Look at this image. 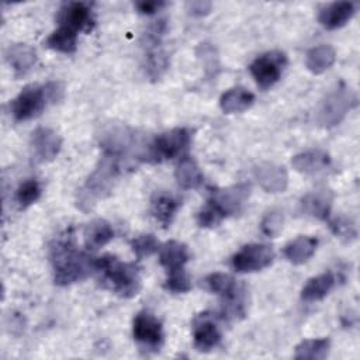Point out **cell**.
Returning <instances> with one entry per match:
<instances>
[{"label":"cell","instance_id":"cell-6","mask_svg":"<svg viewBox=\"0 0 360 360\" xmlns=\"http://www.w3.org/2000/svg\"><path fill=\"white\" fill-rule=\"evenodd\" d=\"M287 65L285 53L280 51L266 52L257 56L249 66V70L262 90L270 89L278 82Z\"/></svg>","mask_w":360,"mask_h":360},{"label":"cell","instance_id":"cell-27","mask_svg":"<svg viewBox=\"0 0 360 360\" xmlns=\"http://www.w3.org/2000/svg\"><path fill=\"white\" fill-rule=\"evenodd\" d=\"M46 45L56 52L73 53L77 48V32L69 27L60 25L48 37Z\"/></svg>","mask_w":360,"mask_h":360},{"label":"cell","instance_id":"cell-5","mask_svg":"<svg viewBox=\"0 0 360 360\" xmlns=\"http://www.w3.org/2000/svg\"><path fill=\"white\" fill-rule=\"evenodd\" d=\"M191 132L187 128H174L153 139L146 152V159L160 162L180 155L190 143Z\"/></svg>","mask_w":360,"mask_h":360},{"label":"cell","instance_id":"cell-3","mask_svg":"<svg viewBox=\"0 0 360 360\" xmlns=\"http://www.w3.org/2000/svg\"><path fill=\"white\" fill-rule=\"evenodd\" d=\"M120 159L112 155L104 153L96 170L89 176L84 187L80 190L79 194V205H87L90 208L96 200L105 197L117 180L120 174Z\"/></svg>","mask_w":360,"mask_h":360},{"label":"cell","instance_id":"cell-17","mask_svg":"<svg viewBox=\"0 0 360 360\" xmlns=\"http://www.w3.org/2000/svg\"><path fill=\"white\" fill-rule=\"evenodd\" d=\"M292 167L304 174H318L330 165V158L326 152L315 149L295 155L291 159Z\"/></svg>","mask_w":360,"mask_h":360},{"label":"cell","instance_id":"cell-20","mask_svg":"<svg viewBox=\"0 0 360 360\" xmlns=\"http://www.w3.org/2000/svg\"><path fill=\"white\" fill-rule=\"evenodd\" d=\"M179 210V201L174 195L166 191H156L150 201V211L156 221L167 226Z\"/></svg>","mask_w":360,"mask_h":360},{"label":"cell","instance_id":"cell-35","mask_svg":"<svg viewBox=\"0 0 360 360\" xmlns=\"http://www.w3.org/2000/svg\"><path fill=\"white\" fill-rule=\"evenodd\" d=\"M283 222H284L283 212L277 211V210H273V211L267 212L263 217L262 224H260V229L266 236L276 238L283 229Z\"/></svg>","mask_w":360,"mask_h":360},{"label":"cell","instance_id":"cell-36","mask_svg":"<svg viewBox=\"0 0 360 360\" xmlns=\"http://www.w3.org/2000/svg\"><path fill=\"white\" fill-rule=\"evenodd\" d=\"M148 73L152 79H158L167 68L166 53L160 49H153L148 55Z\"/></svg>","mask_w":360,"mask_h":360},{"label":"cell","instance_id":"cell-4","mask_svg":"<svg viewBox=\"0 0 360 360\" xmlns=\"http://www.w3.org/2000/svg\"><path fill=\"white\" fill-rule=\"evenodd\" d=\"M356 94L343 83L330 90L318 110V122L325 128H332L343 121L346 114L356 105Z\"/></svg>","mask_w":360,"mask_h":360},{"label":"cell","instance_id":"cell-2","mask_svg":"<svg viewBox=\"0 0 360 360\" xmlns=\"http://www.w3.org/2000/svg\"><path fill=\"white\" fill-rule=\"evenodd\" d=\"M96 271L101 274L103 284L120 297L131 298L141 290V276L134 263H124L115 256L104 255L96 259Z\"/></svg>","mask_w":360,"mask_h":360},{"label":"cell","instance_id":"cell-29","mask_svg":"<svg viewBox=\"0 0 360 360\" xmlns=\"http://www.w3.org/2000/svg\"><path fill=\"white\" fill-rule=\"evenodd\" d=\"M204 283L211 292H215L221 297L231 294L238 287L235 280L226 273H211L205 277Z\"/></svg>","mask_w":360,"mask_h":360},{"label":"cell","instance_id":"cell-19","mask_svg":"<svg viewBox=\"0 0 360 360\" xmlns=\"http://www.w3.org/2000/svg\"><path fill=\"white\" fill-rule=\"evenodd\" d=\"M190 253L184 243L179 240H169L160 249L159 260L160 264L169 271L184 269V264L188 262Z\"/></svg>","mask_w":360,"mask_h":360},{"label":"cell","instance_id":"cell-38","mask_svg":"<svg viewBox=\"0 0 360 360\" xmlns=\"http://www.w3.org/2000/svg\"><path fill=\"white\" fill-rule=\"evenodd\" d=\"M166 3L165 1H138L135 3V8L141 13V14H153L156 11H159L162 7H165Z\"/></svg>","mask_w":360,"mask_h":360},{"label":"cell","instance_id":"cell-33","mask_svg":"<svg viewBox=\"0 0 360 360\" xmlns=\"http://www.w3.org/2000/svg\"><path fill=\"white\" fill-rule=\"evenodd\" d=\"M330 229L333 231V233L346 240V242H350L353 239H356L357 236V228H356V224L345 217V215H340V217H336L332 222H330Z\"/></svg>","mask_w":360,"mask_h":360},{"label":"cell","instance_id":"cell-26","mask_svg":"<svg viewBox=\"0 0 360 360\" xmlns=\"http://www.w3.org/2000/svg\"><path fill=\"white\" fill-rule=\"evenodd\" d=\"M174 177L183 188H197L202 183V173L191 158H183L176 170Z\"/></svg>","mask_w":360,"mask_h":360},{"label":"cell","instance_id":"cell-14","mask_svg":"<svg viewBox=\"0 0 360 360\" xmlns=\"http://www.w3.org/2000/svg\"><path fill=\"white\" fill-rule=\"evenodd\" d=\"M193 336L194 346L200 352H208L221 342V332L208 314H201L194 319Z\"/></svg>","mask_w":360,"mask_h":360},{"label":"cell","instance_id":"cell-28","mask_svg":"<svg viewBox=\"0 0 360 360\" xmlns=\"http://www.w3.org/2000/svg\"><path fill=\"white\" fill-rule=\"evenodd\" d=\"M330 342L326 338L319 339H305L295 347V359H309L321 360L325 359L329 353Z\"/></svg>","mask_w":360,"mask_h":360},{"label":"cell","instance_id":"cell-25","mask_svg":"<svg viewBox=\"0 0 360 360\" xmlns=\"http://www.w3.org/2000/svg\"><path fill=\"white\" fill-rule=\"evenodd\" d=\"M335 60H336L335 49L328 44H322L308 51L305 65L308 70L312 72L314 75H321L325 70H328L335 63Z\"/></svg>","mask_w":360,"mask_h":360},{"label":"cell","instance_id":"cell-7","mask_svg":"<svg viewBox=\"0 0 360 360\" xmlns=\"http://www.w3.org/2000/svg\"><path fill=\"white\" fill-rule=\"evenodd\" d=\"M48 103L45 86H27L11 101V114L15 121H28L37 117Z\"/></svg>","mask_w":360,"mask_h":360},{"label":"cell","instance_id":"cell-12","mask_svg":"<svg viewBox=\"0 0 360 360\" xmlns=\"http://www.w3.org/2000/svg\"><path fill=\"white\" fill-rule=\"evenodd\" d=\"M62 139L60 136L48 127H39L32 132L31 148L34 156L39 162L52 160L60 150Z\"/></svg>","mask_w":360,"mask_h":360},{"label":"cell","instance_id":"cell-31","mask_svg":"<svg viewBox=\"0 0 360 360\" xmlns=\"http://www.w3.org/2000/svg\"><path fill=\"white\" fill-rule=\"evenodd\" d=\"M158 246H159V242L152 233H143L131 240L132 252L135 253L138 260L153 255L158 250Z\"/></svg>","mask_w":360,"mask_h":360},{"label":"cell","instance_id":"cell-30","mask_svg":"<svg viewBox=\"0 0 360 360\" xmlns=\"http://www.w3.org/2000/svg\"><path fill=\"white\" fill-rule=\"evenodd\" d=\"M39 197H41V186L37 180H32V179L21 183L15 194V200L20 208H27L28 205L34 204Z\"/></svg>","mask_w":360,"mask_h":360},{"label":"cell","instance_id":"cell-21","mask_svg":"<svg viewBox=\"0 0 360 360\" xmlns=\"http://www.w3.org/2000/svg\"><path fill=\"white\" fill-rule=\"evenodd\" d=\"M255 101L253 93L245 87H232L225 91L219 98V105L225 114H235L248 110Z\"/></svg>","mask_w":360,"mask_h":360},{"label":"cell","instance_id":"cell-9","mask_svg":"<svg viewBox=\"0 0 360 360\" xmlns=\"http://www.w3.org/2000/svg\"><path fill=\"white\" fill-rule=\"evenodd\" d=\"M132 335L138 343L150 349H158L163 342V328L160 321L145 311L134 318Z\"/></svg>","mask_w":360,"mask_h":360},{"label":"cell","instance_id":"cell-37","mask_svg":"<svg viewBox=\"0 0 360 360\" xmlns=\"http://www.w3.org/2000/svg\"><path fill=\"white\" fill-rule=\"evenodd\" d=\"M212 8V3L207 0H191L186 3V10L188 14L195 15V17H202L207 15Z\"/></svg>","mask_w":360,"mask_h":360},{"label":"cell","instance_id":"cell-23","mask_svg":"<svg viewBox=\"0 0 360 360\" xmlns=\"http://www.w3.org/2000/svg\"><path fill=\"white\" fill-rule=\"evenodd\" d=\"M114 238V231L105 219H93L84 228V245L90 250H97Z\"/></svg>","mask_w":360,"mask_h":360},{"label":"cell","instance_id":"cell-15","mask_svg":"<svg viewBox=\"0 0 360 360\" xmlns=\"http://www.w3.org/2000/svg\"><path fill=\"white\" fill-rule=\"evenodd\" d=\"M333 204V194L328 188H318L301 198V210L307 215L316 219H326Z\"/></svg>","mask_w":360,"mask_h":360},{"label":"cell","instance_id":"cell-13","mask_svg":"<svg viewBox=\"0 0 360 360\" xmlns=\"http://www.w3.org/2000/svg\"><path fill=\"white\" fill-rule=\"evenodd\" d=\"M255 179L267 193H283L288 186L287 170L271 162L257 165L255 167Z\"/></svg>","mask_w":360,"mask_h":360},{"label":"cell","instance_id":"cell-8","mask_svg":"<svg viewBox=\"0 0 360 360\" xmlns=\"http://www.w3.org/2000/svg\"><path fill=\"white\" fill-rule=\"evenodd\" d=\"M274 252L269 245L250 243L243 246L232 257V267L238 273H253L271 264Z\"/></svg>","mask_w":360,"mask_h":360},{"label":"cell","instance_id":"cell-16","mask_svg":"<svg viewBox=\"0 0 360 360\" xmlns=\"http://www.w3.org/2000/svg\"><path fill=\"white\" fill-rule=\"evenodd\" d=\"M354 4L350 1H335L323 7L319 13V22L326 30L343 27L354 15Z\"/></svg>","mask_w":360,"mask_h":360},{"label":"cell","instance_id":"cell-34","mask_svg":"<svg viewBox=\"0 0 360 360\" xmlns=\"http://www.w3.org/2000/svg\"><path fill=\"white\" fill-rule=\"evenodd\" d=\"M165 288L172 291V292H187L191 288V281L188 274L186 273L184 269L180 270H174V271H169V276L166 278L165 283Z\"/></svg>","mask_w":360,"mask_h":360},{"label":"cell","instance_id":"cell-11","mask_svg":"<svg viewBox=\"0 0 360 360\" xmlns=\"http://www.w3.org/2000/svg\"><path fill=\"white\" fill-rule=\"evenodd\" d=\"M58 21L60 25L69 27L77 31H89L91 30L94 20L91 15L90 7L83 1H72L66 3L58 14Z\"/></svg>","mask_w":360,"mask_h":360},{"label":"cell","instance_id":"cell-24","mask_svg":"<svg viewBox=\"0 0 360 360\" xmlns=\"http://www.w3.org/2000/svg\"><path fill=\"white\" fill-rule=\"evenodd\" d=\"M318 246V239L312 236H298L288 242L284 248V255L292 264H302L308 262Z\"/></svg>","mask_w":360,"mask_h":360},{"label":"cell","instance_id":"cell-1","mask_svg":"<svg viewBox=\"0 0 360 360\" xmlns=\"http://www.w3.org/2000/svg\"><path fill=\"white\" fill-rule=\"evenodd\" d=\"M53 280L58 285H69L84 280L96 270V259L79 252L70 238L55 242L51 248Z\"/></svg>","mask_w":360,"mask_h":360},{"label":"cell","instance_id":"cell-22","mask_svg":"<svg viewBox=\"0 0 360 360\" xmlns=\"http://www.w3.org/2000/svg\"><path fill=\"white\" fill-rule=\"evenodd\" d=\"M336 283V278L333 273L326 271L319 276H315L307 281V284L301 290V298L307 302H314V301H321L325 298L329 291L333 288Z\"/></svg>","mask_w":360,"mask_h":360},{"label":"cell","instance_id":"cell-32","mask_svg":"<svg viewBox=\"0 0 360 360\" xmlns=\"http://www.w3.org/2000/svg\"><path fill=\"white\" fill-rule=\"evenodd\" d=\"M225 218V215L219 211V208L212 202L207 201V204L200 210L197 215V222L202 228H214Z\"/></svg>","mask_w":360,"mask_h":360},{"label":"cell","instance_id":"cell-10","mask_svg":"<svg viewBox=\"0 0 360 360\" xmlns=\"http://www.w3.org/2000/svg\"><path fill=\"white\" fill-rule=\"evenodd\" d=\"M249 194H250L249 184L239 183L226 188L217 190L210 198V201H212L219 208V211L225 217H228L232 214H238L242 210V207L249 198Z\"/></svg>","mask_w":360,"mask_h":360},{"label":"cell","instance_id":"cell-18","mask_svg":"<svg viewBox=\"0 0 360 360\" xmlns=\"http://www.w3.org/2000/svg\"><path fill=\"white\" fill-rule=\"evenodd\" d=\"M6 59L13 68L15 76H24L35 65V51L25 44H13L6 51Z\"/></svg>","mask_w":360,"mask_h":360}]
</instances>
